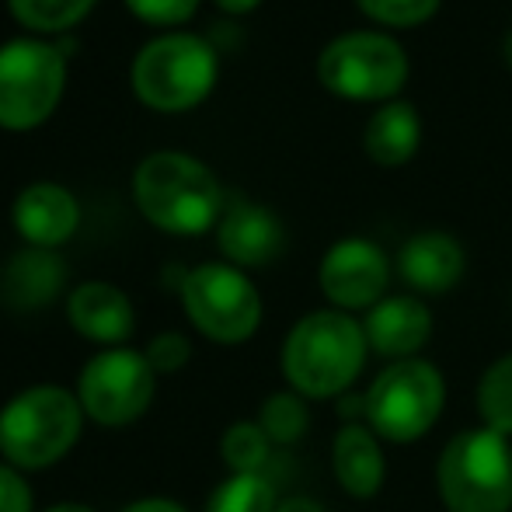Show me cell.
<instances>
[{"mask_svg": "<svg viewBox=\"0 0 512 512\" xmlns=\"http://www.w3.org/2000/svg\"><path fill=\"white\" fill-rule=\"evenodd\" d=\"M11 14L32 32H67L88 18L95 0H7Z\"/></svg>", "mask_w": 512, "mask_h": 512, "instance_id": "cell-24", "label": "cell"}, {"mask_svg": "<svg viewBox=\"0 0 512 512\" xmlns=\"http://www.w3.org/2000/svg\"><path fill=\"white\" fill-rule=\"evenodd\" d=\"M384 439L366 422H342L331 436V478L349 499L370 502L387 485V453Z\"/></svg>", "mask_w": 512, "mask_h": 512, "instance_id": "cell-15", "label": "cell"}, {"mask_svg": "<svg viewBox=\"0 0 512 512\" xmlns=\"http://www.w3.org/2000/svg\"><path fill=\"white\" fill-rule=\"evenodd\" d=\"M126 7L147 25H182L196 14L199 0H126Z\"/></svg>", "mask_w": 512, "mask_h": 512, "instance_id": "cell-27", "label": "cell"}, {"mask_svg": "<svg viewBox=\"0 0 512 512\" xmlns=\"http://www.w3.org/2000/svg\"><path fill=\"white\" fill-rule=\"evenodd\" d=\"M370 345L363 321L335 307L307 310L286 331L279 373L286 387L307 401H338L363 377Z\"/></svg>", "mask_w": 512, "mask_h": 512, "instance_id": "cell-1", "label": "cell"}, {"mask_svg": "<svg viewBox=\"0 0 512 512\" xmlns=\"http://www.w3.org/2000/svg\"><path fill=\"white\" fill-rule=\"evenodd\" d=\"M143 356H147V363L154 366L157 377H171V373L189 366L192 342H189V335H182V331H161V335L150 338Z\"/></svg>", "mask_w": 512, "mask_h": 512, "instance_id": "cell-26", "label": "cell"}, {"mask_svg": "<svg viewBox=\"0 0 512 512\" xmlns=\"http://www.w3.org/2000/svg\"><path fill=\"white\" fill-rule=\"evenodd\" d=\"M474 408L485 429L512 439V352H502L481 370L474 384Z\"/></svg>", "mask_w": 512, "mask_h": 512, "instance_id": "cell-20", "label": "cell"}, {"mask_svg": "<svg viewBox=\"0 0 512 512\" xmlns=\"http://www.w3.org/2000/svg\"><path fill=\"white\" fill-rule=\"evenodd\" d=\"M502 60H506V67L512 70V25H509L506 39H502Z\"/></svg>", "mask_w": 512, "mask_h": 512, "instance_id": "cell-33", "label": "cell"}, {"mask_svg": "<svg viewBox=\"0 0 512 512\" xmlns=\"http://www.w3.org/2000/svg\"><path fill=\"white\" fill-rule=\"evenodd\" d=\"M276 512H324V506L310 495H286V499H279Z\"/></svg>", "mask_w": 512, "mask_h": 512, "instance_id": "cell-30", "label": "cell"}, {"mask_svg": "<svg viewBox=\"0 0 512 512\" xmlns=\"http://www.w3.org/2000/svg\"><path fill=\"white\" fill-rule=\"evenodd\" d=\"M394 258L373 237H338L317 262V290L328 307L363 317L391 293Z\"/></svg>", "mask_w": 512, "mask_h": 512, "instance_id": "cell-11", "label": "cell"}, {"mask_svg": "<svg viewBox=\"0 0 512 512\" xmlns=\"http://www.w3.org/2000/svg\"><path fill=\"white\" fill-rule=\"evenodd\" d=\"M11 223L28 241V248L56 251L81 227V206L63 185L35 182L18 192L11 206Z\"/></svg>", "mask_w": 512, "mask_h": 512, "instance_id": "cell-17", "label": "cell"}, {"mask_svg": "<svg viewBox=\"0 0 512 512\" xmlns=\"http://www.w3.org/2000/svg\"><path fill=\"white\" fill-rule=\"evenodd\" d=\"M119 512H189L178 499H168V495H147V499H136L129 506H122Z\"/></svg>", "mask_w": 512, "mask_h": 512, "instance_id": "cell-29", "label": "cell"}, {"mask_svg": "<svg viewBox=\"0 0 512 512\" xmlns=\"http://www.w3.org/2000/svg\"><path fill=\"white\" fill-rule=\"evenodd\" d=\"M220 60L203 35L168 32L133 60V91L154 112H189L216 88Z\"/></svg>", "mask_w": 512, "mask_h": 512, "instance_id": "cell-7", "label": "cell"}, {"mask_svg": "<svg viewBox=\"0 0 512 512\" xmlns=\"http://www.w3.org/2000/svg\"><path fill=\"white\" fill-rule=\"evenodd\" d=\"M359 321H363L370 356H380L387 363L418 359L436 331V317H432L429 304L415 293H387Z\"/></svg>", "mask_w": 512, "mask_h": 512, "instance_id": "cell-12", "label": "cell"}, {"mask_svg": "<svg viewBox=\"0 0 512 512\" xmlns=\"http://www.w3.org/2000/svg\"><path fill=\"white\" fill-rule=\"evenodd\" d=\"M436 495L446 512H512V439L485 425L453 432L436 457Z\"/></svg>", "mask_w": 512, "mask_h": 512, "instance_id": "cell-5", "label": "cell"}, {"mask_svg": "<svg viewBox=\"0 0 512 512\" xmlns=\"http://www.w3.org/2000/svg\"><path fill=\"white\" fill-rule=\"evenodd\" d=\"M255 422L262 425V432L269 436L272 446H293V443H300L310 429V401L300 398L290 387L272 391L269 398L258 405Z\"/></svg>", "mask_w": 512, "mask_h": 512, "instance_id": "cell-21", "label": "cell"}, {"mask_svg": "<svg viewBox=\"0 0 512 512\" xmlns=\"http://www.w3.org/2000/svg\"><path fill=\"white\" fill-rule=\"evenodd\" d=\"M67 84L63 49L39 39H11L0 46V126L25 133L56 112Z\"/></svg>", "mask_w": 512, "mask_h": 512, "instance_id": "cell-9", "label": "cell"}, {"mask_svg": "<svg viewBox=\"0 0 512 512\" xmlns=\"http://www.w3.org/2000/svg\"><path fill=\"white\" fill-rule=\"evenodd\" d=\"M422 112L408 98L377 105L363 126V154L377 168H405L422 147Z\"/></svg>", "mask_w": 512, "mask_h": 512, "instance_id": "cell-19", "label": "cell"}, {"mask_svg": "<svg viewBox=\"0 0 512 512\" xmlns=\"http://www.w3.org/2000/svg\"><path fill=\"white\" fill-rule=\"evenodd\" d=\"M157 373L140 349L115 345L102 349L84 363L77 373V401H81L88 422L102 429H126L140 422L154 405Z\"/></svg>", "mask_w": 512, "mask_h": 512, "instance_id": "cell-10", "label": "cell"}, {"mask_svg": "<svg viewBox=\"0 0 512 512\" xmlns=\"http://www.w3.org/2000/svg\"><path fill=\"white\" fill-rule=\"evenodd\" d=\"M42 512H98V509L84 506V502H56V506H49V509H42Z\"/></svg>", "mask_w": 512, "mask_h": 512, "instance_id": "cell-32", "label": "cell"}, {"mask_svg": "<svg viewBox=\"0 0 512 512\" xmlns=\"http://www.w3.org/2000/svg\"><path fill=\"white\" fill-rule=\"evenodd\" d=\"M133 199L147 223L175 237H199L220 223L227 199L199 157L157 150L133 175Z\"/></svg>", "mask_w": 512, "mask_h": 512, "instance_id": "cell-2", "label": "cell"}, {"mask_svg": "<svg viewBox=\"0 0 512 512\" xmlns=\"http://www.w3.org/2000/svg\"><path fill=\"white\" fill-rule=\"evenodd\" d=\"M189 324L213 345H244L258 335L265 304L244 269L230 262H203L178 283Z\"/></svg>", "mask_w": 512, "mask_h": 512, "instance_id": "cell-8", "label": "cell"}, {"mask_svg": "<svg viewBox=\"0 0 512 512\" xmlns=\"http://www.w3.org/2000/svg\"><path fill=\"white\" fill-rule=\"evenodd\" d=\"M272 443L255 418H237L220 436V460L230 474H262Z\"/></svg>", "mask_w": 512, "mask_h": 512, "instance_id": "cell-22", "label": "cell"}, {"mask_svg": "<svg viewBox=\"0 0 512 512\" xmlns=\"http://www.w3.org/2000/svg\"><path fill=\"white\" fill-rule=\"evenodd\" d=\"M279 495L265 474H227L209 492L206 512H276Z\"/></svg>", "mask_w": 512, "mask_h": 512, "instance_id": "cell-23", "label": "cell"}, {"mask_svg": "<svg viewBox=\"0 0 512 512\" xmlns=\"http://www.w3.org/2000/svg\"><path fill=\"white\" fill-rule=\"evenodd\" d=\"M67 286V265L56 251L25 248L11 255L0 272V300L11 310H42L49 307Z\"/></svg>", "mask_w": 512, "mask_h": 512, "instance_id": "cell-18", "label": "cell"}, {"mask_svg": "<svg viewBox=\"0 0 512 512\" xmlns=\"http://www.w3.org/2000/svg\"><path fill=\"white\" fill-rule=\"evenodd\" d=\"M363 422L391 446H415L446 411V377L432 359H401L373 373L363 391Z\"/></svg>", "mask_w": 512, "mask_h": 512, "instance_id": "cell-6", "label": "cell"}, {"mask_svg": "<svg viewBox=\"0 0 512 512\" xmlns=\"http://www.w3.org/2000/svg\"><path fill=\"white\" fill-rule=\"evenodd\" d=\"M258 4H262V0H216V7L227 14H248V11H255Z\"/></svg>", "mask_w": 512, "mask_h": 512, "instance_id": "cell-31", "label": "cell"}, {"mask_svg": "<svg viewBox=\"0 0 512 512\" xmlns=\"http://www.w3.org/2000/svg\"><path fill=\"white\" fill-rule=\"evenodd\" d=\"M67 324L88 342L115 349V345H126L133 338L136 310L119 286L88 279L67 293Z\"/></svg>", "mask_w": 512, "mask_h": 512, "instance_id": "cell-16", "label": "cell"}, {"mask_svg": "<svg viewBox=\"0 0 512 512\" xmlns=\"http://www.w3.org/2000/svg\"><path fill=\"white\" fill-rule=\"evenodd\" d=\"M84 415L77 391L60 384H32L11 394L0 408V457L14 471H46L60 464L84 432Z\"/></svg>", "mask_w": 512, "mask_h": 512, "instance_id": "cell-3", "label": "cell"}, {"mask_svg": "<svg viewBox=\"0 0 512 512\" xmlns=\"http://www.w3.org/2000/svg\"><path fill=\"white\" fill-rule=\"evenodd\" d=\"M314 74L321 88L342 102L387 105L405 91L411 60L398 35L384 28H352L324 42Z\"/></svg>", "mask_w": 512, "mask_h": 512, "instance_id": "cell-4", "label": "cell"}, {"mask_svg": "<svg viewBox=\"0 0 512 512\" xmlns=\"http://www.w3.org/2000/svg\"><path fill=\"white\" fill-rule=\"evenodd\" d=\"M216 248L237 269H262L286 251V227L269 206L234 199L216 223Z\"/></svg>", "mask_w": 512, "mask_h": 512, "instance_id": "cell-14", "label": "cell"}, {"mask_svg": "<svg viewBox=\"0 0 512 512\" xmlns=\"http://www.w3.org/2000/svg\"><path fill=\"white\" fill-rule=\"evenodd\" d=\"M467 272V251L446 230H418L394 255V276L415 297H443L457 290Z\"/></svg>", "mask_w": 512, "mask_h": 512, "instance_id": "cell-13", "label": "cell"}, {"mask_svg": "<svg viewBox=\"0 0 512 512\" xmlns=\"http://www.w3.org/2000/svg\"><path fill=\"white\" fill-rule=\"evenodd\" d=\"M356 7L363 18L373 21V28H384L394 35L429 25L443 7V0H356Z\"/></svg>", "mask_w": 512, "mask_h": 512, "instance_id": "cell-25", "label": "cell"}, {"mask_svg": "<svg viewBox=\"0 0 512 512\" xmlns=\"http://www.w3.org/2000/svg\"><path fill=\"white\" fill-rule=\"evenodd\" d=\"M0 512H35V492L25 474L0 460Z\"/></svg>", "mask_w": 512, "mask_h": 512, "instance_id": "cell-28", "label": "cell"}]
</instances>
